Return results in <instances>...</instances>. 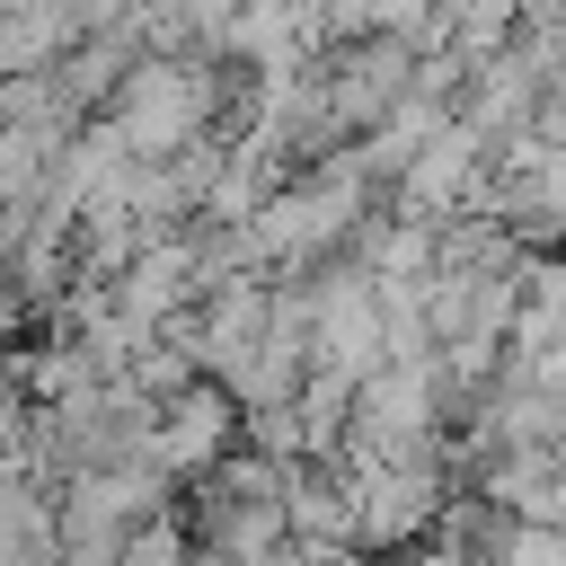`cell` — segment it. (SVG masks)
Segmentation results:
<instances>
[{
    "label": "cell",
    "instance_id": "1",
    "mask_svg": "<svg viewBox=\"0 0 566 566\" xmlns=\"http://www.w3.org/2000/svg\"><path fill=\"white\" fill-rule=\"evenodd\" d=\"M354 486V531L371 557H407L433 539L442 504H451V460H336Z\"/></svg>",
    "mask_w": 566,
    "mask_h": 566
},
{
    "label": "cell",
    "instance_id": "2",
    "mask_svg": "<svg viewBox=\"0 0 566 566\" xmlns=\"http://www.w3.org/2000/svg\"><path fill=\"white\" fill-rule=\"evenodd\" d=\"M416 62H424V44H416V35H345V44L318 62V80H327V106H336L345 142H354V133H371V124L416 88Z\"/></svg>",
    "mask_w": 566,
    "mask_h": 566
},
{
    "label": "cell",
    "instance_id": "3",
    "mask_svg": "<svg viewBox=\"0 0 566 566\" xmlns=\"http://www.w3.org/2000/svg\"><path fill=\"white\" fill-rule=\"evenodd\" d=\"M248 442V407L230 398V380H186L177 398H159V433H150V460L168 478H203L212 460H230Z\"/></svg>",
    "mask_w": 566,
    "mask_h": 566
},
{
    "label": "cell",
    "instance_id": "4",
    "mask_svg": "<svg viewBox=\"0 0 566 566\" xmlns=\"http://www.w3.org/2000/svg\"><path fill=\"white\" fill-rule=\"evenodd\" d=\"M283 513H292V539H363L354 486L336 460H283Z\"/></svg>",
    "mask_w": 566,
    "mask_h": 566
},
{
    "label": "cell",
    "instance_id": "5",
    "mask_svg": "<svg viewBox=\"0 0 566 566\" xmlns=\"http://www.w3.org/2000/svg\"><path fill=\"white\" fill-rule=\"evenodd\" d=\"M504 354H513V363L566 354V248H548V256H522V318H513Z\"/></svg>",
    "mask_w": 566,
    "mask_h": 566
},
{
    "label": "cell",
    "instance_id": "6",
    "mask_svg": "<svg viewBox=\"0 0 566 566\" xmlns=\"http://www.w3.org/2000/svg\"><path fill=\"white\" fill-rule=\"evenodd\" d=\"M433 44H451L469 71L513 44V0H433Z\"/></svg>",
    "mask_w": 566,
    "mask_h": 566
},
{
    "label": "cell",
    "instance_id": "7",
    "mask_svg": "<svg viewBox=\"0 0 566 566\" xmlns=\"http://www.w3.org/2000/svg\"><path fill=\"white\" fill-rule=\"evenodd\" d=\"M327 27H336V44L345 35H416L433 53V0H327Z\"/></svg>",
    "mask_w": 566,
    "mask_h": 566
},
{
    "label": "cell",
    "instance_id": "8",
    "mask_svg": "<svg viewBox=\"0 0 566 566\" xmlns=\"http://www.w3.org/2000/svg\"><path fill=\"white\" fill-rule=\"evenodd\" d=\"M274 566H371V548L363 539H283Z\"/></svg>",
    "mask_w": 566,
    "mask_h": 566
},
{
    "label": "cell",
    "instance_id": "9",
    "mask_svg": "<svg viewBox=\"0 0 566 566\" xmlns=\"http://www.w3.org/2000/svg\"><path fill=\"white\" fill-rule=\"evenodd\" d=\"M18 433H27V389H18V371L0 363V451H9Z\"/></svg>",
    "mask_w": 566,
    "mask_h": 566
},
{
    "label": "cell",
    "instance_id": "10",
    "mask_svg": "<svg viewBox=\"0 0 566 566\" xmlns=\"http://www.w3.org/2000/svg\"><path fill=\"white\" fill-rule=\"evenodd\" d=\"M548 106H566V53L548 62Z\"/></svg>",
    "mask_w": 566,
    "mask_h": 566
}]
</instances>
